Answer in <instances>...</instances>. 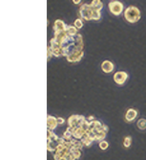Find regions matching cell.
<instances>
[{"label": "cell", "instance_id": "cell-1", "mask_svg": "<svg viewBox=\"0 0 146 160\" xmlns=\"http://www.w3.org/2000/svg\"><path fill=\"white\" fill-rule=\"evenodd\" d=\"M65 22L56 19L54 22V38L48 46V59L54 57H65L68 62L76 63L81 61L84 56V42L81 34L72 36L67 33Z\"/></svg>", "mask_w": 146, "mask_h": 160}, {"label": "cell", "instance_id": "cell-2", "mask_svg": "<svg viewBox=\"0 0 146 160\" xmlns=\"http://www.w3.org/2000/svg\"><path fill=\"white\" fill-rule=\"evenodd\" d=\"M78 16L81 19L86 21L99 20L101 18L100 11L94 9L91 4H82L78 9Z\"/></svg>", "mask_w": 146, "mask_h": 160}, {"label": "cell", "instance_id": "cell-3", "mask_svg": "<svg viewBox=\"0 0 146 160\" xmlns=\"http://www.w3.org/2000/svg\"><path fill=\"white\" fill-rule=\"evenodd\" d=\"M125 20L131 24L137 23L140 19V11L136 6H129L124 10L123 13Z\"/></svg>", "mask_w": 146, "mask_h": 160}, {"label": "cell", "instance_id": "cell-4", "mask_svg": "<svg viewBox=\"0 0 146 160\" xmlns=\"http://www.w3.org/2000/svg\"><path fill=\"white\" fill-rule=\"evenodd\" d=\"M59 138L53 130H47V150L50 153H54L58 146Z\"/></svg>", "mask_w": 146, "mask_h": 160}, {"label": "cell", "instance_id": "cell-5", "mask_svg": "<svg viewBox=\"0 0 146 160\" xmlns=\"http://www.w3.org/2000/svg\"><path fill=\"white\" fill-rule=\"evenodd\" d=\"M86 122V118L83 115H76V114H74V115H71L67 120V124H68V128L70 130H74L76 128L81 127V126Z\"/></svg>", "mask_w": 146, "mask_h": 160}, {"label": "cell", "instance_id": "cell-6", "mask_svg": "<svg viewBox=\"0 0 146 160\" xmlns=\"http://www.w3.org/2000/svg\"><path fill=\"white\" fill-rule=\"evenodd\" d=\"M108 8L112 15L116 16H119L122 13H124V6L121 2L117 1V0H113V1L109 2Z\"/></svg>", "mask_w": 146, "mask_h": 160}, {"label": "cell", "instance_id": "cell-7", "mask_svg": "<svg viewBox=\"0 0 146 160\" xmlns=\"http://www.w3.org/2000/svg\"><path fill=\"white\" fill-rule=\"evenodd\" d=\"M128 73L124 72V71H119V72L115 73L114 75V82L119 85H123L125 84V82L128 79Z\"/></svg>", "mask_w": 146, "mask_h": 160}, {"label": "cell", "instance_id": "cell-8", "mask_svg": "<svg viewBox=\"0 0 146 160\" xmlns=\"http://www.w3.org/2000/svg\"><path fill=\"white\" fill-rule=\"evenodd\" d=\"M137 110L135 109V108H129L127 109V111L125 112V115H124V120L126 123H132L134 122L135 120L137 119Z\"/></svg>", "mask_w": 146, "mask_h": 160}, {"label": "cell", "instance_id": "cell-9", "mask_svg": "<svg viewBox=\"0 0 146 160\" xmlns=\"http://www.w3.org/2000/svg\"><path fill=\"white\" fill-rule=\"evenodd\" d=\"M58 126V123H57V118L54 116L48 115L47 116V128L49 130H54Z\"/></svg>", "mask_w": 146, "mask_h": 160}, {"label": "cell", "instance_id": "cell-10", "mask_svg": "<svg viewBox=\"0 0 146 160\" xmlns=\"http://www.w3.org/2000/svg\"><path fill=\"white\" fill-rule=\"evenodd\" d=\"M115 69V64L111 61H104L101 63V70L106 74L113 72Z\"/></svg>", "mask_w": 146, "mask_h": 160}, {"label": "cell", "instance_id": "cell-11", "mask_svg": "<svg viewBox=\"0 0 146 160\" xmlns=\"http://www.w3.org/2000/svg\"><path fill=\"white\" fill-rule=\"evenodd\" d=\"M91 5L94 8V9L98 10L100 12H101V10L103 8V3L100 0H93V1L91 2Z\"/></svg>", "mask_w": 146, "mask_h": 160}, {"label": "cell", "instance_id": "cell-12", "mask_svg": "<svg viewBox=\"0 0 146 160\" xmlns=\"http://www.w3.org/2000/svg\"><path fill=\"white\" fill-rule=\"evenodd\" d=\"M123 147L125 149H129L132 145V137L131 136H125L123 138V142H122Z\"/></svg>", "mask_w": 146, "mask_h": 160}, {"label": "cell", "instance_id": "cell-13", "mask_svg": "<svg viewBox=\"0 0 146 160\" xmlns=\"http://www.w3.org/2000/svg\"><path fill=\"white\" fill-rule=\"evenodd\" d=\"M137 126L140 130H146V119L140 118L139 121H137Z\"/></svg>", "mask_w": 146, "mask_h": 160}, {"label": "cell", "instance_id": "cell-14", "mask_svg": "<svg viewBox=\"0 0 146 160\" xmlns=\"http://www.w3.org/2000/svg\"><path fill=\"white\" fill-rule=\"evenodd\" d=\"M62 137L64 139H66V140H72V139L74 138L73 134H72V132L68 130V128H66V130L64 131V132H63V136Z\"/></svg>", "mask_w": 146, "mask_h": 160}, {"label": "cell", "instance_id": "cell-15", "mask_svg": "<svg viewBox=\"0 0 146 160\" xmlns=\"http://www.w3.org/2000/svg\"><path fill=\"white\" fill-rule=\"evenodd\" d=\"M74 26L76 27L77 30L81 29V28L83 27V21H82V19L81 18L76 19V20H74Z\"/></svg>", "mask_w": 146, "mask_h": 160}, {"label": "cell", "instance_id": "cell-16", "mask_svg": "<svg viewBox=\"0 0 146 160\" xmlns=\"http://www.w3.org/2000/svg\"><path fill=\"white\" fill-rule=\"evenodd\" d=\"M98 147L100 148V150L102 151H106L109 148V143L106 141V140H103V141L98 143Z\"/></svg>", "mask_w": 146, "mask_h": 160}, {"label": "cell", "instance_id": "cell-17", "mask_svg": "<svg viewBox=\"0 0 146 160\" xmlns=\"http://www.w3.org/2000/svg\"><path fill=\"white\" fill-rule=\"evenodd\" d=\"M57 123H58V126H62L65 123V119L62 117H57Z\"/></svg>", "mask_w": 146, "mask_h": 160}, {"label": "cell", "instance_id": "cell-18", "mask_svg": "<svg viewBox=\"0 0 146 160\" xmlns=\"http://www.w3.org/2000/svg\"><path fill=\"white\" fill-rule=\"evenodd\" d=\"M73 2H74V4H76V5H77V4H79L80 2H81V0H73Z\"/></svg>", "mask_w": 146, "mask_h": 160}]
</instances>
